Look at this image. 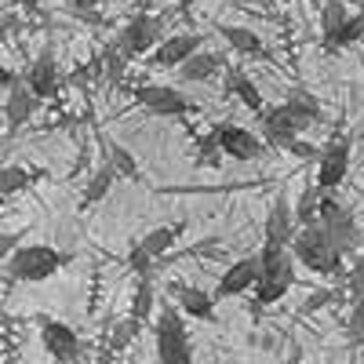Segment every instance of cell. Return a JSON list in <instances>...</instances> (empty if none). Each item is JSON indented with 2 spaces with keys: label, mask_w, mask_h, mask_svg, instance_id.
<instances>
[{
  "label": "cell",
  "mask_w": 364,
  "mask_h": 364,
  "mask_svg": "<svg viewBox=\"0 0 364 364\" xmlns=\"http://www.w3.org/2000/svg\"><path fill=\"white\" fill-rule=\"evenodd\" d=\"M324 113H321V102L306 91H291L288 102L281 106H266L262 113V146H273V149H288L302 128L317 124Z\"/></svg>",
  "instance_id": "6da1fadb"
},
{
  "label": "cell",
  "mask_w": 364,
  "mask_h": 364,
  "mask_svg": "<svg viewBox=\"0 0 364 364\" xmlns=\"http://www.w3.org/2000/svg\"><path fill=\"white\" fill-rule=\"evenodd\" d=\"M291 259L302 262L310 273H317V277H336V273H343V252L328 240V233L321 226H302L295 230L291 237Z\"/></svg>",
  "instance_id": "7a4b0ae2"
},
{
  "label": "cell",
  "mask_w": 364,
  "mask_h": 364,
  "mask_svg": "<svg viewBox=\"0 0 364 364\" xmlns=\"http://www.w3.org/2000/svg\"><path fill=\"white\" fill-rule=\"evenodd\" d=\"M66 262H70V255L58 252V248H51V245H18V248L8 255L4 269H8L11 281L41 284V281L55 277V273L63 269Z\"/></svg>",
  "instance_id": "3957f363"
},
{
  "label": "cell",
  "mask_w": 364,
  "mask_h": 364,
  "mask_svg": "<svg viewBox=\"0 0 364 364\" xmlns=\"http://www.w3.org/2000/svg\"><path fill=\"white\" fill-rule=\"evenodd\" d=\"M154 343H157V360L161 364H193V346L186 321L175 306H161L157 324H154Z\"/></svg>",
  "instance_id": "277c9868"
},
{
  "label": "cell",
  "mask_w": 364,
  "mask_h": 364,
  "mask_svg": "<svg viewBox=\"0 0 364 364\" xmlns=\"http://www.w3.org/2000/svg\"><path fill=\"white\" fill-rule=\"evenodd\" d=\"M317 226L328 233V240H331V245H336L343 255L353 252V248L360 245V230H357V223H353V211L343 208L331 193H321V204H317Z\"/></svg>",
  "instance_id": "5b68a950"
},
{
  "label": "cell",
  "mask_w": 364,
  "mask_h": 364,
  "mask_svg": "<svg viewBox=\"0 0 364 364\" xmlns=\"http://www.w3.org/2000/svg\"><path fill=\"white\" fill-rule=\"evenodd\" d=\"M161 41H164V22L157 15H135L124 29H120V37L113 41V48L124 55V63H128V58H139L146 51H154Z\"/></svg>",
  "instance_id": "8992f818"
},
{
  "label": "cell",
  "mask_w": 364,
  "mask_h": 364,
  "mask_svg": "<svg viewBox=\"0 0 364 364\" xmlns=\"http://www.w3.org/2000/svg\"><path fill=\"white\" fill-rule=\"evenodd\" d=\"M211 132H215V142H219V149H223V157H233V161H240V164L259 161L262 149H266L255 132L233 124V120H223V124H215Z\"/></svg>",
  "instance_id": "52a82bcc"
},
{
  "label": "cell",
  "mask_w": 364,
  "mask_h": 364,
  "mask_svg": "<svg viewBox=\"0 0 364 364\" xmlns=\"http://www.w3.org/2000/svg\"><path fill=\"white\" fill-rule=\"evenodd\" d=\"M132 99L149 109V113H157V117H182V113H193V102L182 95L178 87L171 84H142L132 91Z\"/></svg>",
  "instance_id": "ba28073f"
},
{
  "label": "cell",
  "mask_w": 364,
  "mask_h": 364,
  "mask_svg": "<svg viewBox=\"0 0 364 364\" xmlns=\"http://www.w3.org/2000/svg\"><path fill=\"white\" fill-rule=\"evenodd\" d=\"M350 175V142L336 139V142H328L321 149V161H317V178H314V186L321 193H331V190H339L343 182Z\"/></svg>",
  "instance_id": "9c48e42d"
},
{
  "label": "cell",
  "mask_w": 364,
  "mask_h": 364,
  "mask_svg": "<svg viewBox=\"0 0 364 364\" xmlns=\"http://www.w3.org/2000/svg\"><path fill=\"white\" fill-rule=\"evenodd\" d=\"M41 343L58 364H73L80 357V336L55 317H41Z\"/></svg>",
  "instance_id": "30bf717a"
},
{
  "label": "cell",
  "mask_w": 364,
  "mask_h": 364,
  "mask_svg": "<svg viewBox=\"0 0 364 364\" xmlns=\"http://www.w3.org/2000/svg\"><path fill=\"white\" fill-rule=\"evenodd\" d=\"M291 237H295V219H291V200L281 190L269 204V215L262 226V245L266 248H291Z\"/></svg>",
  "instance_id": "8fae6325"
},
{
  "label": "cell",
  "mask_w": 364,
  "mask_h": 364,
  "mask_svg": "<svg viewBox=\"0 0 364 364\" xmlns=\"http://www.w3.org/2000/svg\"><path fill=\"white\" fill-rule=\"evenodd\" d=\"M22 84L29 87V95L41 99V102L51 99V95H58V63H55V51L51 48H44L33 63H29Z\"/></svg>",
  "instance_id": "7c38bea8"
},
{
  "label": "cell",
  "mask_w": 364,
  "mask_h": 364,
  "mask_svg": "<svg viewBox=\"0 0 364 364\" xmlns=\"http://www.w3.org/2000/svg\"><path fill=\"white\" fill-rule=\"evenodd\" d=\"M259 281V255H245L237 259L215 284V295L211 299H233V295H245L248 288H255Z\"/></svg>",
  "instance_id": "4fadbf2b"
},
{
  "label": "cell",
  "mask_w": 364,
  "mask_h": 364,
  "mask_svg": "<svg viewBox=\"0 0 364 364\" xmlns=\"http://www.w3.org/2000/svg\"><path fill=\"white\" fill-rule=\"evenodd\" d=\"M200 48H204V37H200V33H171V37H164V41L154 48V63L178 70V66L186 63L190 55H197Z\"/></svg>",
  "instance_id": "5bb4252c"
},
{
  "label": "cell",
  "mask_w": 364,
  "mask_h": 364,
  "mask_svg": "<svg viewBox=\"0 0 364 364\" xmlns=\"http://www.w3.org/2000/svg\"><path fill=\"white\" fill-rule=\"evenodd\" d=\"M175 302L171 306L186 317H197V321H215V299H211L204 288H193V284H178L175 291Z\"/></svg>",
  "instance_id": "9a60e30c"
},
{
  "label": "cell",
  "mask_w": 364,
  "mask_h": 364,
  "mask_svg": "<svg viewBox=\"0 0 364 364\" xmlns=\"http://www.w3.org/2000/svg\"><path fill=\"white\" fill-rule=\"evenodd\" d=\"M41 109V99L29 95V87L18 80L15 87H8V102H4V120H8V132H18L22 124L33 120V113Z\"/></svg>",
  "instance_id": "2e32d148"
},
{
  "label": "cell",
  "mask_w": 364,
  "mask_h": 364,
  "mask_svg": "<svg viewBox=\"0 0 364 364\" xmlns=\"http://www.w3.org/2000/svg\"><path fill=\"white\" fill-rule=\"evenodd\" d=\"M226 91H230V95L240 102V106H248L252 113H266V102H262V91L255 87V80L245 73V70H230L226 73Z\"/></svg>",
  "instance_id": "e0dca14e"
},
{
  "label": "cell",
  "mask_w": 364,
  "mask_h": 364,
  "mask_svg": "<svg viewBox=\"0 0 364 364\" xmlns=\"http://www.w3.org/2000/svg\"><path fill=\"white\" fill-rule=\"evenodd\" d=\"M219 70H223V58H219L215 51H204V48H200L197 55H190L186 63L178 66V77L186 80V84H200V80H211Z\"/></svg>",
  "instance_id": "ac0fdd59"
},
{
  "label": "cell",
  "mask_w": 364,
  "mask_h": 364,
  "mask_svg": "<svg viewBox=\"0 0 364 364\" xmlns=\"http://www.w3.org/2000/svg\"><path fill=\"white\" fill-rule=\"evenodd\" d=\"M182 230L186 226H157V230H149L146 237H139V248L149 255V259H161V255H168L175 245H178V237H182Z\"/></svg>",
  "instance_id": "d6986e66"
},
{
  "label": "cell",
  "mask_w": 364,
  "mask_h": 364,
  "mask_svg": "<svg viewBox=\"0 0 364 364\" xmlns=\"http://www.w3.org/2000/svg\"><path fill=\"white\" fill-rule=\"evenodd\" d=\"M219 33H223V41H226L233 51H240V55H266L262 37L255 33V29H248V26H219Z\"/></svg>",
  "instance_id": "ffe728a7"
},
{
  "label": "cell",
  "mask_w": 364,
  "mask_h": 364,
  "mask_svg": "<svg viewBox=\"0 0 364 364\" xmlns=\"http://www.w3.org/2000/svg\"><path fill=\"white\" fill-rule=\"evenodd\" d=\"M346 18H350L346 0H324V8H321V41H324V48H331V41H336V33L346 26Z\"/></svg>",
  "instance_id": "44dd1931"
},
{
  "label": "cell",
  "mask_w": 364,
  "mask_h": 364,
  "mask_svg": "<svg viewBox=\"0 0 364 364\" xmlns=\"http://www.w3.org/2000/svg\"><path fill=\"white\" fill-rule=\"evenodd\" d=\"M317 204H321V190L314 186V182H306V186H302V197H299V204L291 208L295 230H302V226H317Z\"/></svg>",
  "instance_id": "7402d4cb"
},
{
  "label": "cell",
  "mask_w": 364,
  "mask_h": 364,
  "mask_svg": "<svg viewBox=\"0 0 364 364\" xmlns=\"http://www.w3.org/2000/svg\"><path fill=\"white\" fill-rule=\"evenodd\" d=\"M29 182H33V171H29V168H22V164H0V200L29 190Z\"/></svg>",
  "instance_id": "603a6c76"
},
{
  "label": "cell",
  "mask_w": 364,
  "mask_h": 364,
  "mask_svg": "<svg viewBox=\"0 0 364 364\" xmlns=\"http://www.w3.org/2000/svg\"><path fill=\"white\" fill-rule=\"evenodd\" d=\"M117 186V171L109 168V164H102V168H95V175L87 178V186H84V204H95V200H102L109 190Z\"/></svg>",
  "instance_id": "cb8c5ba5"
},
{
  "label": "cell",
  "mask_w": 364,
  "mask_h": 364,
  "mask_svg": "<svg viewBox=\"0 0 364 364\" xmlns=\"http://www.w3.org/2000/svg\"><path fill=\"white\" fill-rule=\"evenodd\" d=\"M291 291V281H273V277H259L255 281V302L252 306H273V302H281L284 295Z\"/></svg>",
  "instance_id": "d4e9b609"
},
{
  "label": "cell",
  "mask_w": 364,
  "mask_h": 364,
  "mask_svg": "<svg viewBox=\"0 0 364 364\" xmlns=\"http://www.w3.org/2000/svg\"><path fill=\"white\" fill-rule=\"evenodd\" d=\"M154 302H157L154 277H142L139 281V291H135V302H132V324H142L149 314H154Z\"/></svg>",
  "instance_id": "484cf974"
},
{
  "label": "cell",
  "mask_w": 364,
  "mask_h": 364,
  "mask_svg": "<svg viewBox=\"0 0 364 364\" xmlns=\"http://www.w3.org/2000/svg\"><path fill=\"white\" fill-rule=\"evenodd\" d=\"M117 175H124V178H139V161H135V154L128 146H120V142H113L109 146V161H106Z\"/></svg>",
  "instance_id": "4316f807"
},
{
  "label": "cell",
  "mask_w": 364,
  "mask_h": 364,
  "mask_svg": "<svg viewBox=\"0 0 364 364\" xmlns=\"http://www.w3.org/2000/svg\"><path fill=\"white\" fill-rule=\"evenodd\" d=\"M360 41H364V11L346 18V26L336 33V41H331L328 51H339V48H350V44H360Z\"/></svg>",
  "instance_id": "83f0119b"
},
{
  "label": "cell",
  "mask_w": 364,
  "mask_h": 364,
  "mask_svg": "<svg viewBox=\"0 0 364 364\" xmlns=\"http://www.w3.org/2000/svg\"><path fill=\"white\" fill-rule=\"evenodd\" d=\"M223 149H219V142H215V132H208V135H200L197 139V164H204V168H219L223 161Z\"/></svg>",
  "instance_id": "f1b7e54d"
},
{
  "label": "cell",
  "mask_w": 364,
  "mask_h": 364,
  "mask_svg": "<svg viewBox=\"0 0 364 364\" xmlns=\"http://www.w3.org/2000/svg\"><path fill=\"white\" fill-rule=\"evenodd\" d=\"M128 266L139 273V277H149V269H154V259L139 248V240H132V248H128Z\"/></svg>",
  "instance_id": "f546056e"
},
{
  "label": "cell",
  "mask_w": 364,
  "mask_h": 364,
  "mask_svg": "<svg viewBox=\"0 0 364 364\" xmlns=\"http://www.w3.org/2000/svg\"><path fill=\"white\" fill-rule=\"evenodd\" d=\"M346 291L353 295V299H364V255L350 266V273H346Z\"/></svg>",
  "instance_id": "4dcf8cb0"
},
{
  "label": "cell",
  "mask_w": 364,
  "mask_h": 364,
  "mask_svg": "<svg viewBox=\"0 0 364 364\" xmlns=\"http://www.w3.org/2000/svg\"><path fill=\"white\" fill-rule=\"evenodd\" d=\"M288 154L306 157V161H321V149H317V146H310V142H302V139H295V142L288 146Z\"/></svg>",
  "instance_id": "1f68e13d"
},
{
  "label": "cell",
  "mask_w": 364,
  "mask_h": 364,
  "mask_svg": "<svg viewBox=\"0 0 364 364\" xmlns=\"http://www.w3.org/2000/svg\"><path fill=\"white\" fill-rule=\"evenodd\" d=\"M350 331L353 336H364V299H357L350 310Z\"/></svg>",
  "instance_id": "d6a6232c"
},
{
  "label": "cell",
  "mask_w": 364,
  "mask_h": 364,
  "mask_svg": "<svg viewBox=\"0 0 364 364\" xmlns=\"http://www.w3.org/2000/svg\"><path fill=\"white\" fill-rule=\"evenodd\" d=\"M331 299H336V291H328V288H324V291H314V295L306 299V306H302V310H306V314H314V310H321V306H328V302H331Z\"/></svg>",
  "instance_id": "836d02e7"
},
{
  "label": "cell",
  "mask_w": 364,
  "mask_h": 364,
  "mask_svg": "<svg viewBox=\"0 0 364 364\" xmlns=\"http://www.w3.org/2000/svg\"><path fill=\"white\" fill-rule=\"evenodd\" d=\"M15 248H18V233H4V237H0V259H8Z\"/></svg>",
  "instance_id": "e575fe53"
},
{
  "label": "cell",
  "mask_w": 364,
  "mask_h": 364,
  "mask_svg": "<svg viewBox=\"0 0 364 364\" xmlns=\"http://www.w3.org/2000/svg\"><path fill=\"white\" fill-rule=\"evenodd\" d=\"M15 84H18V77L8 66H0V87H15Z\"/></svg>",
  "instance_id": "d590c367"
},
{
  "label": "cell",
  "mask_w": 364,
  "mask_h": 364,
  "mask_svg": "<svg viewBox=\"0 0 364 364\" xmlns=\"http://www.w3.org/2000/svg\"><path fill=\"white\" fill-rule=\"evenodd\" d=\"M11 29H15V22H11V18H0V41H4V37L11 33Z\"/></svg>",
  "instance_id": "8d00e7d4"
},
{
  "label": "cell",
  "mask_w": 364,
  "mask_h": 364,
  "mask_svg": "<svg viewBox=\"0 0 364 364\" xmlns=\"http://www.w3.org/2000/svg\"><path fill=\"white\" fill-rule=\"evenodd\" d=\"M230 4H259V0H230Z\"/></svg>",
  "instance_id": "74e56055"
}]
</instances>
